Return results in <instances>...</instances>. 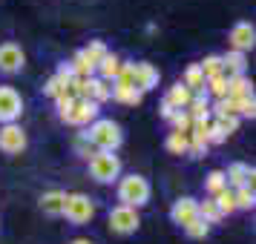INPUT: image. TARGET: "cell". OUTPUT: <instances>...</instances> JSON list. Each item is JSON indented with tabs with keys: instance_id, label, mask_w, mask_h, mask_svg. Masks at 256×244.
Returning <instances> with one entry per match:
<instances>
[{
	"instance_id": "31",
	"label": "cell",
	"mask_w": 256,
	"mask_h": 244,
	"mask_svg": "<svg viewBox=\"0 0 256 244\" xmlns=\"http://www.w3.org/2000/svg\"><path fill=\"white\" fill-rule=\"evenodd\" d=\"M213 201H216V207H219L222 216H230L233 210H236V204H233V190H228V187H224L222 193H216Z\"/></svg>"
},
{
	"instance_id": "7",
	"label": "cell",
	"mask_w": 256,
	"mask_h": 244,
	"mask_svg": "<svg viewBox=\"0 0 256 244\" xmlns=\"http://www.w3.org/2000/svg\"><path fill=\"white\" fill-rule=\"evenodd\" d=\"M24 112V98L14 86H0V124H18Z\"/></svg>"
},
{
	"instance_id": "10",
	"label": "cell",
	"mask_w": 256,
	"mask_h": 244,
	"mask_svg": "<svg viewBox=\"0 0 256 244\" xmlns=\"http://www.w3.org/2000/svg\"><path fill=\"white\" fill-rule=\"evenodd\" d=\"M228 40H230V49L233 52H250L256 43V29L254 23H248V20H239V23H233L230 35H228Z\"/></svg>"
},
{
	"instance_id": "18",
	"label": "cell",
	"mask_w": 256,
	"mask_h": 244,
	"mask_svg": "<svg viewBox=\"0 0 256 244\" xmlns=\"http://www.w3.org/2000/svg\"><path fill=\"white\" fill-rule=\"evenodd\" d=\"M64 201H66V193L49 190V193L40 196V210H44L46 216H64Z\"/></svg>"
},
{
	"instance_id": "34",
	"label": "cell",
	"mask_w": 256,
	"mask_h": 244,
	"mask_svg": "<svg viewBox=\"0 0 256 244\" xmlns=\"http://www.w3.org/2000/svg\"><path fill=\"white\" fill-rule=\"evenodd\" d=\"M256 115V98L248 95V98H239L236 101V118H254Z\"/></svg>"
},
{
	"instance_id": "35",
	"label": "cell",
	"mask_w": 256,
	"mask_h": 244,
	"mask_svg": "<svg viewBox=\"0 0 256 244\" xmlns=\"http://www.w3.org/2000/svg\"><path fill=\"white\" fill-rule=\"evenodd\" d=\"M170 124H173L176 132H190V127H193V118L187 115L184 109H176V115L170 118Z\"/></svg>"
},
{
	"instance_id": "20",
	"label": "cell",
	"mask_w": 256,
	"mask_h": 244,
	"mask_svg": "<svg viewBox=\"0 0 256 244\" xmlns=\"http://www.w3.org/2000/svg\"><path fill=\"white\" fill-rule=\"evenodd\" d=\"M254 95V83L248 75H239V78H228V98L239 101V98H248Z\"/></svg>"
},
{
	"instance_id": "4",
	"label": "cell",
	"mask_w": 256,
	"mask_h": 244,
	"mask_svg": "<svg viewBox=\"0 0 256 244\" xmlns=\"http://www.w3.org/2000/svg\"><path fill=\"white\" fill-rule=\"evenodd\" d=\"M64 216L70 224H86L95 216V201L84 193H70L64 201Z\"/></svg>"
},
{
	"instance_id": "3",
	"label": "cell",
	"mask_w": 256,
	"mask_h": 244,
	"mask_svg": "<svg viewBox=\"0 0 256 244\" xmlns=\"http://www.w3.org/2000/svg\"><path fill=\"white\" fill-rule=\"evenodd\" d=\"M90 175H92L98 184H112V181H118V175H121V158H118L116 152L95 150L90 155Z\"/></svg>"
},
{
	"instance_id": "28",
	"label": "cell",
	"mask_w": 256,
	"mask_h": 244,
	"mask_svg": "<svg viewBox=\"0 0 256 244\" xmlns=\"http://www.w3.org/2000/svg\"><path fill=\"white\" fill-rule=\"evenodd\" d=\"M204 92L213 95L216 101H219V98H228V78H224V75H216V78L204 81Z\"/></svg>"
},
{
	"instance_id": "8",
	"label": "cell",
	"mask_w": 256,
	"mask_h": 244,
	"mask_svg": "<svg viewBox=\"0 0 256 244\" xmlns=\"http://www.w3.org/2000/svg\"><path fill=\"white\" fill-rule=\"evenodd\" d=\"M26 132L20 124H3L0 127V152H6V155H20L26 150Z\"/></svg>"
},
{
	"instance_id": "36",
	"label": "cell",
	"mask_w": 256,
	"mask_h": 244,
	"mask_svg": "<svg viewBox=\"0 0 256 244\" xmlns=\"http://www.w3.org/2000/svg\"><path fill=\"white\" fill-rule=\"evenodd\" d=\"M184 233L190 236V239H204L210 233V224H204L202 219H193L190 224H184Z\"/></svg>"
},
{
	"instance_id": "1",
	"label": "cell",
	"mask_w": 256,
	"mask_h": 244,
	"mask_svg": "<svg viewBox=\"0 0 256 244\" xmlns=\"http://www.w3.org/2000/svg\"><path fill=\"white\" fill-rule=\"evenodd\" d=\"M86 141L92 144L95 150H106V152H116L124 141V132L118 127L112 118H95L90 129H86Z\"/></svg>"
},
{
	"instance_id": "22",
	"label": "cell",
	"mask_w": 256,
	"mask_h": 244,
	"mask_svg": "<svg viewBox=\"0 0 256 244\" xmlns=\"http://www.w3.org/2000/svg\"><path fill=\"white\" fill-rule=\"evenodd\" d=\"M164 147H167V152H173V155H187V147H190V135L187 132H170L167 135V141H164Z\"/></svg>"
},
{
	"instance_id": "29",
	"label": "cell",
	"mask_w": 256,
	"mask_h": 244,
	"mask_svg": "<svg viewBox=\"0 0 256 244\" xmlns=\"http://www.w3.org/2000/svg\"><path fill=\"white\" fill-rule=\"evenodd\" d=\"M198 69H202V75H204V81L222 75V55H208V58L198 63Z\"/></svg>"
},
{
	"instance_id": "16",
	"label": "cell",
	"mask_w": 256,
	"mask_h": 244,
	"mask_svg": "<svg viewBox=\"0 0 256 244\" xmlns=\"http://www.w3.org/2000/svg\"><path fill=\"white\" fill-rule=\"evenodd\" d=\"M184 112L193 118V121H204V118H210V95L204 92V89L196 92V95H193V101L187 104Z\"/></svg>"
},
{
	"instance_id": "30",
	"label": "cell",
	"mask_w": 256,
	"mask_h": 244,
	"mask_svg": "<svg viewBox=\"0 0 256 244\" xmlns=\"http://www.w3.org/2000/svg\"><path fill=\"white\" fill-rule=\"evenodd\" d=\"M228 187V181H224V170H213V173H208V178H204V190L210 193V198L216 196V193H222Z\"/></svg>"
},
{
	"instance_id": "26",
	"label": "cell",
	"mask_w": 256,
	"mask_h": 244,
	"mask_svg": "<svg viewBox=\"0 0 256 244\" xmlns=\"http://www.w3.org/2000/svg\"><path fill=\"white\" fill-rule=\"evenodd\" d=\"M233 204H236V210H254V204H256L254 187H239V190H233Z\"/></svg>"
},
{
	"instance_id": "15",
	"label": "cell",
	"mask_w": 256,
	"mask_h": 244,
	"mask_svg": "<svg viewBox=\"0 0 256 244\" xmlns=\"http://www.w3.org/2000/svg\"><path fill=\"white\" fill-rule=\"evenodd\" d=\"M121 63H124V60L118 58L116 52H106L104 58L98 60V66H95V72H98L95 78H101V81L112 83V81L118 78V72H121Z\"/></svg>"
},
{
	"instance_id": "9",
	"label": "cell",
	"mask_w": 256,
	"mask_h": 244,
	"mask_svg": "<svg viewBox=\"0 0 256 244\" xmlns=\"http://www.w3.org/2000/svg\"><path fill=\"white\" fill-rule=\"evenodd\" d=\"M130 83L138 89V92H150L158 86V69L147 63V60H138V63H130Z\"/></svg>"
},
{
	"instance_id": "11",
	"label": "cell",
	"mask_w": 256,
	"mask_h": 244,
	"mask_svg": "<svg viewBox=\"0 0 256 244\" xmlns=\"http://www.w3.org/2000/svg\"><path fill=\"white\" fill-rule=\"evenodd\" d=\"M26 63V55L24 49L12 43V40H6V43H0V72L3 75H14V72H20Z\"/></svg>"
},
{
	"instance_id": "38",
	"label": "cell",
	"mask_w": 256,
	"mask_h": 244,
	"mask_svg": "<svg viewBox=\"0 0 256 244\" xmlns=\"http://www.w3.org/2000/svg\"><path fill=\"white\" fill-rule=\"evenodd\" d=\"M70 244H92L90 239H75V242H70Z\"/></svg>"
},
{
	"instance_id": "33",
	"label": "cell",
	"mask_w": 256,
	"mask_h": 244,
	"mask_svg": "<svg viewBox=\"0 0 256 244\" xmlns=\"http://www.w3.org/2000/svg\"><path fill=\"white\" fill-rule=\"evenodd\" d=\"M106 52H110V49H106L104 40H90V46H84V55H86V58L92 60L95 66H98V60L104 58Z\"/></svg>"
},
{
	"instance_id": "5",
	"label": "cell",
	"mask_w": 256,
	"mask_h": 244,
	"mask_svg": "<svg viewBox=\"0 0 256 244\" xmlns=\"http://www.w3.org/2000/svg\"><path fill=\"white\" fill-rule=\"evenodd\" d=\"M58 118L64 121V124H70V127H90L95 118H98V104L75 98V101L66 106V112H60Z\"/></svg>"
},
{
	"instance_id": "27",
	"label": "cell",
	"mask_w": 256,
	"mask_h": 244,
	"mask_svg": "<svg viewBox=\"0 0 256 244\" xmlns=\"http://www.w3.org/2000/svg\"><path fill=\"white\" fill-rule=\"evenodd\" d=\"M70 89V78H64V75H52L46 83H44V95H49V98H58V95H64Z\"/></svg>"
},
{
	"instance_id": "6",
	"label": "cell",
	"mask_w": 256,
	"mask_h": 244,
	"mask_svg": "<svg viewBox=\"0 0 256 244\" xmlns=\"http://www.w3.org/2000/svg\"><path fill=\"white\" fill-rule=\"evenodd\" d=\"M106 221H110V230L118 233V236H130V233L138 230V210L132 207H124V204H118V207L110 210V216H106Z\"/></svg>"
},
{
	"instance_id": "32",
	"label": "cell",
	"mask_w": 256,
	"mask_h": 244,
	"mask_svg": "<svg viewBox=\"0 0 256 244\" xmlns=\"http://www.w3.org/2000/svg\"><path fill=\"white\" fill-rule=\"evenodd\" d=\"M210 112H216V118H236V101L233 98H219L216 104L210 106Z\"/></svg>"
},
{
	"instance_id": "14",
	"label": "cell",
	"mask_w": 256,
	"mask_h": 244,
	"mask_svg": "<svg viewBox=\"0 0 256 244\" xmlns=\"http://www.w3.org/2000/svg\"><path fill=\"white\" fill-rule=\"evenodd\" d=\"M248 72V58H244L242 52H224L222 55V75L224 78H239V75H244Z\"/></svg>"
},
{
	"instance_id": "12",
	"label": "cell",
	"mask_w": 256,
	"mask_h": 244,
	"mask_svg": "<svg viewBox=\"0 0 256 244\" xmlns=\"http://www.w3.org/2000/svg\"><path fill=\"white\" fill-rule=\"evenodd\" d=\"M170 219H173V224H178V227H184V224H190L193 219H198V201L190 196H182L178 201H173V207H170Z\"/></svg>"
},
{
	"instance_id": "17",
	"label": "cell",
	"mask_w": 256,
	"mask_h": 244,
	"mask_svg": "<svg viewBox=\"0 0 256 244\" xmlns=\"http://www.w3.org/2000/svg\"><path fill=\"white\" fill-rule=\"evenodd\" d=\"M141 98H144V92H138L136 86L112 81V101H118V104H130V106H136V104H141Z\"/></svg>"
},
{
	"instance_id": "21",
	"label": "cell",
	"mask_w": 256,
	"mask_h": 244,
	"mask_svg": "<svg viewBox=\"0 0 256 244\" xmlns=\"http://www.w3.org/2000/svg\"><path fill=\"white\" fill-rule=\"evenodd\" d=\"M164 101H170L176 109H187V104L193 101V92H190L182 81H178V83H173V86H170V92L164 95Z\"/></svg>"
},
{
	"instance_id": "13",
	"label": "cell",
	"mask_w": 256,
	"mask_h": 244,
	"mask_svg": "<svg viewBox=\"0 0 256 244\" xmlns=\"http://www.w3.org/2000/svg\"><path fill=\"white\" fill-rule=\"evenodd\" d=\"M254 167H248V164L236 161L228 167V173H224V181H228V190H239V187H254Z\"/></svg>"
},
{
	"instance_id": "2",
	"label": "cell",
	"mask_w": 256,
	"mask_h": 244,
	"mask_svg": "<svg viewBox=\"0 0 256 244\" xmlns=\"http://www.w3.org/2000/svg\"><path fill=\"white\" fill-rule=\"evenodd\" d=\"M150 196H152L150 181H147L144 175H138V173L124 175V178L118 181V201H121L124 207L138 210V207H144V204L150 201Z\"/></svg>"
},
{
	"instance_id": "24",
	"label": "cell",
	"mask_w": 256,
	"mask_h": 244,
	"mask_svg": "<svg viewBox=\"0 0 256 244\" xmlns=\"http://www.w3.org/2000/svg\"><path fill=\"white\" fill-rule=\"evenodd\" d=\"M198 219L204 221V224H219L224 216L219 213V207H216L213 198H204V201H198Z\"/></svg>"
},
{
	"instance_id": "25",
	"label": "cell",
	"mask_w": 256,
	"mask_h": 244,
	"mask_svg": "<svg viewBox=\"0 0 256 244\" xmlns=\"http://www.w3.org/2000/svg\"><path fill=\"white\" fill-rule=\"evenodd\" d=\"M90 86H92V95H90L92 104H104L112 98V83L101 81V78H90Z\"/></svg>"
},
{
	"instance_id": "37",
	"label": "cell",
	"mask_w": 256,
	"mask_h": 244,
	"mask_svg": "<svg viewBox=\"0 0 256 244\" xmlns=\"http://www.w3.org/2000/svg\"><path fill=\"white\" fill-rule=\"evenodd\" d=\"M158 109H162V118H164V121H170V118L176 115V106L170 104V101H164V98H162V106H158Z\"/></svg>"
},
{
	"instance_id": "19",
	"label": "cell",
	"mask_w": 256,
	"mask_h": 244,
	"mask_svg": "<svg viewBox=\"0 0 256 244\" xmlns=\"http://www.w3.org/2000/svg\"><path fill=\"white\" fill-rule=\"evenodd\" d=\"M70 66H72V75H75V78H95V63L84 55V49H78V52L72 55Z\"/></svg>"
},
{
	"instance_id": "23",
	"label": "cell",
	"mask_w": 256,
	"mask_h": 244,
	"mask_svg": "<svg viewBox=\"0 0 256 244\" xmlns=\"http://www.w3.org/2000/svg\"><path fill=\"white\" fill-rule=\"evenodd\" d=\"M182 83H184L193 95L204 89V75H202V69H198V63H190V66H187V69H184V81H182Z\"/></svg>"
}]
</instances>
